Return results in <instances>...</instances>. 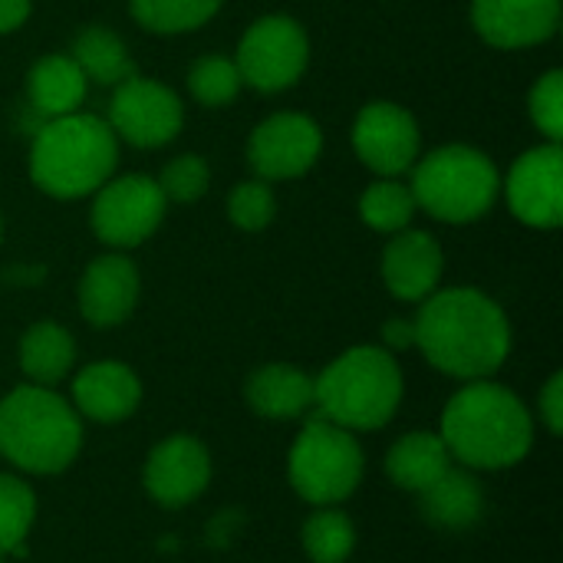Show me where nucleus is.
<instances>
[{"instance_id": "obj_1", "label": "nucleus", "mask_w": 563, "mask_h": 563, "mask_svg": "<svg viewBox=\"0 0 563 563\" xmlns=\"http://www.w3.org/2000/svg\"><path fill=\"white\" fill-rule=\"evenodd\" d=\"M416 350L452 379H492L511 356V320L478 287L435 290L419 303Z\"/></svg>"}, {"instance_id": "obj_2", "label": "nucleus", "mask_w": 563, "mask_h": 563, "mask_svg": "<svg viewBox=\"0 0 563 563\" xmlns=\"http://www.w3.org/2000/svg\"><path fill=\"white\" fill-rule=\"evenodd\" d=\"M439 435L455 465L468 472H505L528 459L534 416L508 386L475 379L445 402Z\"/></svg>"}, {"instance_id": "obj_3", "label": "nucleus", "mask_w": 563, "mask_h": 563, "mask_svg": "<svg viewBox=\"0 0 563 563\" xmlns=\"http://www.w3.org/2000/svg\"><path fill=\"white\" fill-rule=\"evenodd\" d=\"M119 139L106 119L69 112L46 119L30 145L33 185L59 201H76L102 188L115 175Z\"/></svg>"}, {"instance_id": "obj_4", "label": "nucleus", "mask_w": 563, "mask_h": 563, "mask_svg": "<svg viewBox=\"0 0 563 563\" xmlns=\"http://www.w3.org/2000/svg\"><path fill=\"white\" fill-rule=\"evenodd\" d=\"M82 449V419L56 389L23 383L0 399V455L26 475H59Z\"/></svg>"}, {"instance_id": "obj_5", "label": "nucleus", "mask_w": 563, "mask_h": 563, "mask_svg": "<svg viewBox=\"0 0 563 563\" xmlns=\"http://www.w3.org/2000/svg\"><path fill=\"white\" fill-rule=\"evenodd\" d=\"M313 412L350 432H376L402 406L406 379L399 360L383 346H353L313 376Z\"/></svg>"}, {"instance_id": "obj_6", "label": "nucleus", "mask_w": 563, "mask_h": 563, "mask_svg": "<svg viewBox=\"0 0 563 563\" xmlns=\"http://www.w3.org/2000/svg\"><path fill=\"white\" fill-rule=\"evenodd\" d=\"M409 172V188L419 211L445 224H472L485 218L501 195V175L492 155L475 145H442L419 155Z\"/></svg>"}, {"instance_id": "obj_7", "label": "nucleus", "mask_w": 563, "mask_h": 563, "mask_svg": "<svg viewBox=\"0 0 563 563\" xmlns=\"http://www.w3.org/2000/svg\"><path fill=\"white\" fill-rule=\"evenodd\" d=\"M366 475V455L356 432L307 416V426L290 445L287 478L290 488L313 508H336L356 495Z\"/></svg>"}, {"instance_id": "obj_8", "label": "nucleus", "mask_w": 563, "mask_h": 563, "mask_svg": "<svg viewBox=\"0 0 563 563\" xmlns=\"http://www.w3.org/2000/svg\"><path fill=\"white\" fill-rule=\"evenodd\" d=\"M234 63L244 86L257 92H284L307 73V30L300 26V20L287 13H267L244 30L234 49Z\"/></svg>"}, {"instance_id": "obj_9", "label": "nucleus", "mask_w": 563, "mask_h": 563, "mask_svg": "<svg viewBox=\"0 0 563 563\" xmlns=\"http://www.w3.org/2000/svg\"><path fill=\"white\" fill-rule=\"evenodd\" d=\"M165 195L155 178L148 175H112L102 188L92 191V231L112 251H129L145 244L162 218H165Z\"/></svg>"}, {"instance_id": "obj_10", "label": "nucleus", "mask_w": 563, "mask_h": 563, "mask_svg": "<svg viewBox=\"0 0 563 563\" xmlns=\"http://www.w3.org/2000/svg\"><path fill=\"white\" fill-rule=\"evenodd\" d=\"M106 122L115 139L135 148H162L178 139L185 125V106L165 82L132 73L115 86Z\"/></svg>"}, {"instance_id": "obj_11", "label": "nucleus", "mask_w": 563, "mask_h": 563, "mask_svg": "<svg viewBox=\"0 0 563 563\" xmlns=\"http://www.w3.org/2000/svg\"><path fill=\"white\" fill-rule=\"evenodd\" d=\"M353 152L376 178L406 175L422 155V132L409 109L389 99L366 102L353 122Z\"/></svg>"}, {"instance_id": "obj_12", "label": "nucleus", "mask_w": 563, "mask_h": 563, "mask_svg": "<svg viewBox=\"0 0 563 563\" xmlns=\"http://www.w3.org/2000/svg\"><path fill=\"white\" fill-rule=\"evenodd\" d=\"M323 152L320 125L303 112L267 115L247 142V162L261 181H287L307 175Z\"/></svg>"}, {"instance_id": "obj_13", "label": "nucleus", "mask_w": 563, "mask_h": 563, "mask_svg": "<svg viewBox=\"0 0 563 563\" xmlns=\"http://www.w3.org/2000/svg\"><path fill=\"white\" fill-rule=\"evenodd\" d=\"M511 214L528 224L551 231L563 221V148L561 142H541L528 148L501 181Z\"/></svg>"}, {"instance_id": "obj_14", "label": "nucleus", "mask_w": 563, "mask_h": 563, "mask_svg": "<svg viewBox=\"0 0 563 563\" xmlns=\"http://www.w3.org/2000/svg\"><path fill=\"white\" fill-rule=\"evenodd\" d=\"M142 482L155 505L168 511L185 508L198 501L211 485V455L205 442H198L195 435H168L148 452Z\"/></svg>"}, {"instance_id": "obj_15", "label": "nucleus", "mask_w": 563, "mask_h": 563, "mask_svg": "<svg viewBox=\"0 0 563 563\" xmlns=\"http://www.w3.org/2000/svg\"><path fill=\"white\" fill-rule=\"evenodd\" d=\"M139 294H142L139 267L122 251H109L82 271L76 300L89 327L109 330L132 317Z\"/></svg>"}, {"instance_id": "obj_16", "label": "nucleus", "mask_w": 563, "mask_h": 563, "mask_svg": "<svg viewBox=\"0 0 563 563\" xmlns=\"http://www.w3.org/2000/svg\"><path fill=\"white\" fill-rule=\"evenodd\" d=\"M475 33L498 49H528L561 26V0H472Z\"/></svg>"}, {"instance_id": "obj_17", "label": "nucleus", "mask_w": 563, "mask_h": 563, "mask_svg": "<svg viewBox=\"0 0 563 563\" xmlns=\"http://www.w3.org/2000/svg\"><path fill=\"white\" fill-rule=\"evenodd\" d=\"M379 267H383L386 290L396 300L422 303L426 297H432L439 290L445 257H442V247L432 234L406 228V231L389 234V244L383 251Z\"/></svg>"}, {"instance_id": "obj_18", "label": "nucleus", "mask_w": 563, "mask_h": 563, "mask_svg": "<svg viewBox=\"0 0 563 563\" xmlns=\"http://www.w3.org/2000/svg\"><path fill=\"white\" fill-rule=\"evenodd\" d=\"M142 402V383L132 366L119 360H99L76 373L73 379V409L79 419L115 426L135 416Z\"/></svg>"}, {"instance_id": "obj_19", "label": "nucleus", "mask_w": 563, "mask_h": 563, "mask_svg": "<svg viewBox=\"0 0 563 563\" xmlns=\"http://www.w3.org/2000/svg\"><path fill=\"white\" fill-rule=\"evenodd\" d=\"M244 399L247 406L271 422H294L313 416L317 406V389L313 376L303 373L300 366L290 363H267L254 369L244 383Z\"/></svg>"}, {"instance_id": "obj_20", "label": "nucleus", "mask_w": 563, "mask_h": 563, "mask_svg": "<svg viewBox=\"0 0 563 563\" xmlns=\"http://www.w3.org/2000/svg\"><path fill=\"white\" fill-rule=\"evenodd\" d=\"M89 79L69 53H49L36 59L26 73V99L43 119H59L79 112Z\"/></svg>"}, {"instance_id": "obj_21", "label": "nucleus", "mask_w": 563, "mask_h": 563, "mask_svg": "<svg viewBox=\"0 0 563 563\" xmlns=\"http://www.w3.org/2000/svg\"><path fill=\"white\" fill-rule=\"evenodd\" d=\"M416 498H419L426 521L442 531H465L478 525L485 515V492L478 478L462 465H452L435 485H429Z\"/></svg>"}, {"instance_id": "obj_22", "label": "nucleus", "mask_w": 563, "mask_h": 563, "mask_svg": "<svg viewBox=\"0 0 563 563\" xmlns=\"http://www.w3.org/2000/svg\"><path fill=\"white\" fill-rule=\"evenodd\" d=\"M452 465H455V459L445 449L442 435L439 432H426V429H416V432L402 435L389 449V455H386V475H389V482L396 488L409 492V495H422Z\"/></svg>"}, {"instance_id": "obj_23", "label": "nucleus", "mask_w": 563, "mask_h": 563, "mask_svg": "<svg viewBox=\"0 0 563 563\" xmlns=\"http://www.w3.org/2000/svg\"><path fill=\"white\" fill-rule=\"evenodd\" d=\"M76 366V340L66 327L40 320L20 336V369L33 386L56 389Z\"/></svg>"}, {"instance_id": "obj_24", "label": "nucleus", "mask_w": 563, "mask_h": 563, "mask_svg": "<svg viewBox=\"0 0 563 563\" xmlns=\"http://www.w3.org/2000/svg\"><path fill=\"white\" fill-rule=\"evenodd\" d=\"M69 56L76 59V66L82 69L86 79L99 82V86H119L135 73V63L129 56V46L122 43V36H115L106 26H86L76 33Z\"/></svg>"}, {"instance_id": "obj_25", "label": "nucleus", "mask_w": 563, "mask_h": 563, "mask_svg": "<svg viewBox=\"0 0 563 563\" xmlns=\"http://www.w3.org/2000/svg\"><path fill=\"white\" fill-rule=\"evenodd\" d=\"M416 211H419V205L412 198V188L399 178H376L360 198L363 224L379 231V234L406 231L412 224Z\"/></svg>"}, {"instance_id": "obj_26", "label": "nucleus", "mask_w": 563, "mask_h": 563, "mask_svg": "<svg viewBox=\"0 0 563 563\" xmlns=\"http://www.w3.org/2000/svg\"><path fill=\"white\" fill-rule=\"evenodd\" d=\"M300 544L313 563H346L356 551V525L340 508H317L303 521Z\"/></svg>"}, {"instance_id": "obj_27", "label": "nucleus", "mask_w": 563, "mask_h": 563, "mask_svg": "<svg viewBox=\"0 0 563 563\" xmlns=\"http://www.w3.org/2000/svg\"><path fill=\"white\" fill-rule=\"evenodd\" d=\"M36 521V495L33 488L0 472V558H23L26 538Z\"/></svg>"}, {"instance_id": "obj_28", "label": "nucleus", "mask_w": 563, "mask_h": 563, "mask_svg": "<svg viewBox=\"0 0 563 563\" xmlns=\"http://www.w3.org/2000/svg\"><path fill=\"white\" fill-rule=\"evenodd\" d=\"M224 0H129V10L135 23H142L148 33H188L205 26Z\"/></svg>"}, {"instance_id": "obj_29", "label": "nucleus", "mask_w": 563, "mask_h": 563, "mask_svg": "<svg viewBox=\"0 0 563 563\" xmlns=\"http://www.w3.org/2000/svg\"><path fill=\"white\" fill-rule=\"evenodd\" d=\"M241 73L234 56H201L191 69H188V92L195 96V102H201L205 109H221L231 106L241 92Z\"/></svg>"}, {"instance_id": "obj_30", "label": "nucleus", "mask_w": 563, "mask_h": 563, "mask_svg": "<svg viewBox=\"0 0 563 563\" xmlns=\"http://www.w3.org/2000/svg\"><path fill=\"white\" fill-rule=\"evenodd\" d=\"M277 214V198L271 181L251 178V181H238L228 195V218L234 228L241 231H264Z\"/></svg>"}, {"instance_id": "obj_31", "label": "nucleus", "mask_w": 563, "mask_h": 563, "mask_svg": "<svg viewBox=\"0 0 563 563\" xmlns=\"http://www.w3.org/2000/svg\"><path fill=\"white\" fill-rule=\"evenodd\" d=\"M155 181H158L165 201L191 205V201H198V198L208 191V185H211V168H208V162H205L201 155H178V158H172V162L162 168V175H158Z\"/></svg>"}, {"instance_id": "obj_32", "label": "nucleus", "mask_w": 563, "mask_h": 563, "mask_svg": "<svg viewBox=\"0 0 563 563\" xmlns=\"http://www.w3.org/2000/svg\"><path fill=\"white\" fill-rule=\"evenodd\" d=\"M528 115L548 142L563 139V73L548 69L528 92Z\"/></svg>"}, {"instance_id": "obj_33", "label": "nucleus", "mask_w": 563, "mask_h": 563, "mask_svg": "<svg viewBox=\"0 0 563 563\" xmlns=\"http://www.w3.org/2000/svg\"><path fill=\"white\" fill-rule=\"evenodd\" d=\"M538 416H541L544 429L558 439L563 432V373H554L544 383V389L538 396Z\"/></svg>"}, {"instance_id": "obj_34", "label": "nucleus", "mask_w": 563, "mask_h": 563, "mask_svg": "<svg viewBox=\"0 0 563 563\" xmlns=\"http://www.w3.org/2000/svg\"><path fill=\"white\" fill-rule=\"evenodd\" d=\"M409 346H416V323L406 320V317L389 320L383 327V350H389L396 356L399 350H409Z\"/></svg>"}, {"instance_id": "obj_35", "label": "nucleus", "mask_w": 563, "mask_h": 563, "mask_svg": "<svg viewBox=\"0 0 563 563\" xmlns=\"http://www.w3.org/2000/svg\"><path fill=\"white\" fill-rule=\"evenodd\" d=\"M30 7L33 0H0V36L20 30L30 16Z\"/></svg>"}, {"instance_id": "obj_36", "label": "nucleus", "mask_w": 563, "mask_h": 563, "mask_svg": "<svg viewBox=\"0 0 563 563\" xmlns=\"http://www.w3.org/2000/svg\"><path fill=\"white\" fill-rule=\"evenodd\" d=\"M0 241H3V214H0Z\"/></svg>"}, {"instance_id": "obj_37", "label": "nucleus", "mask_w": 563, "mask_h": 563, "mask_svg": "<svg viewBox=\"0 0 563 563\" xmlns=\"http://www.w3.org/2000/svg\"><path fill=\"white\" fill-rule=\"evenodd\" d=\"M0 563H7V561H3V558H0Z\"/></svg>"}]
</instances>
